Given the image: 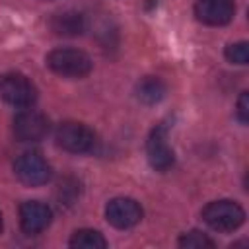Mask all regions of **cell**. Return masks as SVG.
Listing matches in <instances>:
<instances>
[{
	"label": "cell",
	"mask_w": 249,
	"mask_h": 249,
	"mask_svg": "<svg viewBox=\"0 0 249 249\" xmlns=\"http://www.w3.org/2000/svg\"><path fill=\"white\" fill-rule=\"evenodd\" d=\"M235 6L231 0H196L195 16L206 25H226L231 21Z\"/></svg>",
	"instance_id": "obj_9"
},
{
	"label": "cell",
	"mask_w": 249,
	"mask_h": 249,
	"mask_svg": "<svg viewBox=\"0 0 249 249\" xmlns=\"http://www.w3.org/2000/svg\"><path fill=\"white\" fill-rule=\"evenodd\" d=\"M237 119L245 124L249 121V93L241 91L239 99H237Z\"/></svg>",
	"instance_id": "obj_16"
},
{
	"label": "cell",
	"mask_w": 249,
	"mask_h": 249,
	"mask_svg": "<svg viewBox=\"0 0 249 249\" xmlns=\"http://www.w3.org/2000/svg\"><path fill=\"white\" fill-rule=\"evenodd\" d=\"M53 220L51 208L41 200H27L19 206V224L25 233H41Z\"/></svg>",
	"instance_id": "obj_10"
},
{
	"label": "cell",
	"mask_w": 249,
	"mask_h": 249,
	"mask_svg": "<svg viewBox=\"0 0 249 249\" xmlns=\"http://www.w3.org/2000/svg\"><path fill=\"white\" fill-rule=\"evenodd\" d=\"M49 132V121L35 109H23L14 117V134L21 142H37Z\"/></svg>",
	"instance_id": "obj_7"
},
{
	"label": "cell",
	"mask_w": 249,
	"mask_h": 249,
	"mask_svg": "<svg viewBox=\"0 0 249 249\" xmlns=\"http://www.w3.org/2000/svg\"><path fill=\"white\" fill-rule=\"evenodd\" d=\"M51 29L56 35H66L74 37L84 31V18L78 12H60L54 14L51 19Z\"/></svg>",
	"instance_id": "obj_11"
},
{
	"label": "cell",
	"mask_w": 249,
	"mask_h": 249,
	"mask_svg": "<svg viewBox=\"0 0 249 249\" xmlns=\"http://www.w3.org/2000/svg\"><path fill=\"white\" fill-rule=\"evenodd\" d=\"M14 171H16V177L23 185H29V187L43 185L51 179V165L37 152L21 154L14 163Z\"/></svg>",
	"instance_id": "obj_5"
},
{
	"label": "cell",
	"mask_w": 249,
	"mask_h": 249,
	"mask_svg": "<svg viewBox=\"0 0 249 249\" xmlns=\"http://www.w3.org/2000/svg\"><path fill=\"white\" fill-rule=\"evenodd\" d=\"M179 245L187 249H202V247H214V241L206 233L198 230H191L179 237Z\"/></svg>",
	"instance_id": "obj_14"
},
{
	"label": "cell",
	"mask_w": 249,
	"mask_h": 249,
	"mask_svg": "<svg viewBox=\"0 0 249 249\" xmlns=\"http://www.w3.org/2000/svg\"><path fill=\"white\" fill-rule=\"evenodd\" d=\"M202 220L216 231H233L245 222V212L235 200H212L202 210Z\"/></svg>",
	"instance_id": "obj_2"
},
{
	"label": "cell",
	"mask_w": 249,
	"mask_h": 249,
	"mask_svg": "<svg viewBox=\"0 0 249 249\" xmlns=\"http://www.w3.org/2000/svg\"><path fill=\"white\" fill-rule=\"evenodd\" d=\"M226 58L233 64H247L249 62V45L245 41H237L226 47Z\"/></svg>",
	"instance_id": "obj_15"
},
{
	"label": "cell",
	"mask_w": 249,
	"mask_h": 249,
	"mask_svg": "<svg viewBox=\"0 0 249 249\" xmlns=\"http://www.w3.org/2000/svg\"><path fill=\"white\" fill-rule=\"evenodd\" d=\"M54 140L56 144L72 154H86L91 152L95 148V132L78 121H64L58 124L56 132H54Z\"/></svg>",
	"instance_id": "obj_3"
},
{
	"label": "cell",
	"mask_w": 249,
	"mask_h": 249,
	"mask_svg": "<svg viewBox=\"0 0 249 249\" xmlns=\"http://www.w3.org/2000/svg\"><path fill=\"white\" fill-rule=\"evenodd\" d=\"M136 95L140 101L144 103H158L163 95H165V86L160 78H154V76H146L138 82L136 86Z\"/></svg>",
	"instance_id": "obj_12"
},
{
	"label": "cell",
	"mask_w": 249,
	"mask_h": 249,
	"mask_svg": "<svg viewBox=\"0 0 249 249\" xmlns=\"http://www.w3.org/2000/svg\"><path fill=\"white\" fill-rule=\"evenodd\" d=\"M70 247H78V249H103L107 247V241L105 237L95 231V230H78L72 233L70 237Z\"/></svg>",
	"instance_id": "obj_13"
},
{
	"label": "cell",
	"mask_w": 249,
	"mask_h": 249,
	"mask_svg": "<svg viewBox=\"0 0 249 249\" xmlns=\"http://www.w3.org/2000/svg\"><path fill=\"white\" fill-rule=\"evenodd\" d=\"M146 156H148L150 165L158 171H165L173 165L175 154L171 146L167 144V126L163 123L156 124L150 130L148 140H146Z\"/></svg>",
	"instance_id": "obj_6"
},
{
	"label": "cell",
	"mask_w": 249,
	"mask_h": 249,
	"mask_svg": "<svg viewBox=\"0 0 249 249\" xmlns=\"http://www.w3.org/2000/svg\"><path fill=\"white\" fill-rule=\"evenodd\" d=\"M105 218L111 226L119 230H126L136 226L142 220V208L134 198L128 196H117L111 198L105 206Z\"/></svg>",
	"instance_id": "obj_8"
},
{
	"label": "cell",
	"mask_w": 249,
	"mask_h": 249,
	"mask_svg": "<svg viewBox=\"0 0 249 249\" xmlns=\"http://www.w3.org/2000/svg\"><path fill=\"white\" fill-rule=\"evenodd\" d=\"M0 231H2V214H0Z\"/></svg>",
	"instance_id": "obj_17"
},
{
	"label": "cell",
	"mask_w": 249,
	"mask_h": 249,
	"mask_svg": "<svg viewBox=\"0 0 249 249\" xmlns=\"http://www.w3.org/2000/svg\"><path fill=\"white\" fill-rule=\"evenodd\" d=\"M0 99L12 107L25 109L35 103L37 89L27 76L19 72H8L0 76Z\"/></svg>",
	"instance_id": "obj_4"
},
{
	"label": "cell",
	"mask_w": 249,
	"mask_h": 249,
	"mask_svg": "<svg viewBox=\"0 0 249 249\" xmlns=\"http://www.w3.org/2000/svg\"><path fill=\"white\" fill-rule=\"evenodd\" d=\"M47 66L64 78H84L91 72V58L78 49H54L47 54Z\"/></svg>",
	"instance_id": "obj_1"
}]
</instances>
